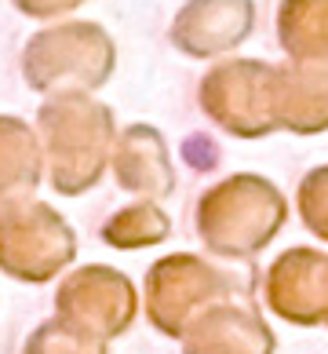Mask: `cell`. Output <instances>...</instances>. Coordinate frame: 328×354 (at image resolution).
<instances>
[{
  "mask_svg": "<svg viewBox=\"0 0 328 354\" xmlns=\"http://www.w3.org/2000/svg\"><path fill=\"white\" fill-rule=\"evenodd\" d=\"M0 238H4V263L15 274H44L55 270L70 256V234L62 219L48 208H26L0 223Z\"/></svg>",
  "mask_w": 328,
  "mask_h": 354,
  "instance_id": "8992f818",
  "label": "cell"
},
{
  "mask_svg": "<svg viewBox=\"0 0 328 354\" xmlns=\"http://www.w3.org/2000/svg\"><path fill=\"white\" fill-rule=\"evenodd\" d=\"M278 41L296 62L328 66V0H281Z\"/></svg>",
  "mask_w": 328,
  "mask_h": 354,
  "instance_id": "ba28073f",
  "label": "cell"
},
{
  "mask_svg": "<svg viewBox=\"0 0 328 354\" xmlns=\"http://www.w3.org/2000/svg\"><path fill=\"white\" fill-rule=\"evenodd\" d=\"M288 208L270 179L230 176L204 194L197 223L204 241L222 256H252L284 223Z\"/></svg>",
  "mask_w": 328,
  "mask_h": 354,
  "instance_id": "6da1fadb",
  "label": "cell"
},
{
  "mask_svg": "<svg viewBox=\"0 0 328 354\" xmlns=\"http://www.w3.org/2000/svg\"><path fill=\"white\" fill-rule=\"evenodd\" d=\"M113 73V41L95 22H59L26 44V77L33 88L88 84L95 88Z\"/></svg>",
  "mask_w": 328,
  "mask_h": 354,
  "instance_id": "3957f363",
  "label": "cell"
},
{
  "mask_svg": "<svg viewBox=\"0 0 328 354\" xmlns=\"http://www.w3.org/2000/svg\"><path fill=\"white\" fill-rule=\"evenodd\" d=\"M41 121L59 124L70 132V142H55L59 165H55V187L59 190H84L99 179V153L110 136V113L106 106H91L81 99L55 102L41 113Z\"/></svg>",
  "mask_w": 328,
  "mask_h": 354,
  "instance_id": "277c9868",
  "label": "cell"
},
{
  "mask_svg": "<svg viewBox=\"0 0 328 354\" xmlns=\"http://www.w3.org/2000/svg\"><path fill=\"white\" fill-rule=\"evenodd\" d=\"M124 153L117 176L128 190H146V194H168L175 187L172 165H168L164 142L153 128H131L124 136Z\"/></svg>",
  "mask_w": 328,
  "mask_h": 354,
  "instance_id": "9c48e42d",
  "label": "cell"
},
{
  "mask_svg": "<svg viewBox=\"0 0 328 354\" xmlns=\"http://www.w3.org/2000/svg\"><path fill=\"white\" fill-rule=\"evenodd\" d=\"M273 81H278V66L255 59H233L204 77L201 102L208 117L226 128L230 136L262 139L278 128Z\"/></svg>",
  "mask_w": 328,
  "mask_h": 354,
  "instance_id": "7a4b0ae2",
  "label": "cell"
},
{
  "mask_svg": "<svg viewBox=\"0 0 328 354\" xmlns=\"http://www.w3.org/2000/svg\"><path fill=\"white\" fill-rule=\"evenodd\" d=\"M37 157L26 128L15 121H0V190L4 187H33Z\"/></svg>",
  "mask_w": 328,
  "mask_h": 354,
  "instance_id": "30bf717a",
  "label": "cell"
},
{
  "mask_svg": "<svg viewBox=\"0 0 328 354\" xmlns=\"http://www.w3.org/2000/svg\"><path fill=\"white\" fill-rule=\"evenodd\" d=\"M255 30L252 0H186L175 11L172 44L190 59H212L244 44Z\"/></svg>",
  "mask_w": 328,
  "mask_h": 354,
  "instance_id": "5b68a950",
  "label": "cell"
},
{
  "mask_svg": "<svg viewBox=\"0 0 328 354\" xmlns=\"http://www.w3.org/2000/svg\"><path fill=\"white\" fill-rule=\"evenodd\" d=\"M26 19H59V15H70L84 4V0H11Z\"/></svg>",
  "mask_w": 328,
  "mask_h": 354,
  "instance_id": "4fadbf2b",
  "label": "cell"
},
{
  "mask_svg": "<svg viewBox=\"0 0 328 354\" xmlns=\"http://www.w3.org/2000/svg\"><path fill=\"white\" fill-rule=\"evenodd\" d=\"M299 208H303L307 227L328 241V168H318V172H310L303 179V187H299Z\"/></svg>",
  "mask_w": 328,
  "mask_h": 354,
  "instance_id": "7c38bea8",
  "label": "cell"
},
{
  "mask_svg": "<svg viewBox=\"0 0 328 354\" xmlns=\"http://www.w3.org/2000/svg\"><path fill=\"white\" fill-rule=\"evenodd\" d=\"M168 234V219L157 212V208L142 205V208H128L121 212L110 227H106V241L121 245V248H131V245H153Z\"/></svg>",
  "mask_w": 328,
  "mask_h": 354,
  "instance_id": "8fae6325",
  "label": "cell"
},
{
  "mask_svg": "<svg viewBox=\"0 0 328 354\" xmlns=\"http://www.w3.org/2000/svg\"><path fill=\"white\" fill-rule=\"evenodd\" d=\"M273 110L278 128L310 136L328 128V66H281L273 81Z\"/></svg>",
  "mask_w": 328,
  "mask_h": 354,
  "instance_id": "52a82bcc",
  "label": "cell"
}]
</instances>
